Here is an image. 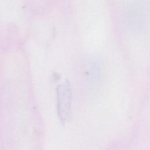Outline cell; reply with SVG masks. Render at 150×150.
Segmentation results:
<instances>
[{
	"instance_id": "cell-1",
	"label": "cell",
	"mask_w": 150,
	"mask_h": 150,
	"mask_svg": "<svg viewBox=\"0 0 150 150\" xmlns=\"http://www.w3.org/2000/svg\"><path fill=\"white\" fill-rule=\"evenodd\" d=\"M57 111L62 125H65L71 117L72 90L69 81L60 84L56 88Z\"/></svg>"
}]
</instances>
